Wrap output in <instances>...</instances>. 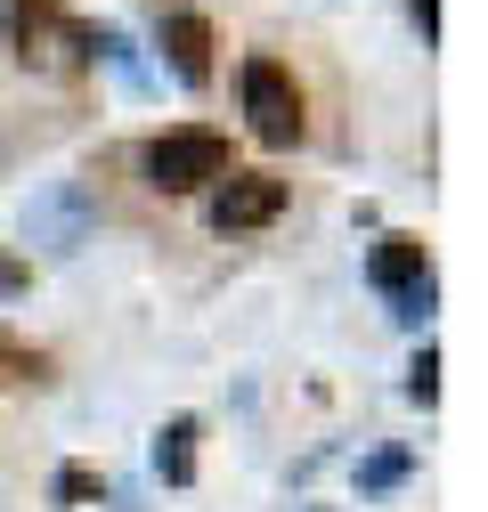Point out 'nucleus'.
Here are the masks:
<instances>
[{
  "label": "nucleus",
  "instance_id": "obj_13",
  "mask_svg": "<svg viewBox=\"0 0 488 512\" xmlns=\"http://www.w3.org/2000/svg\"><path fill=\"white\" fill-rule=\"evenodd\" d=\"M407 9H415V25H423V41L440 33V0H407Z\"/></svg>",
  "mask_w": 488,
  "mask_h": 512
},
{
  "label": "nucleus",
  "instance_id": "obj_4",
  "mask_svg": "<svg viewBox=\"0 0 488 512\" xmlns=\"http://www.w3.org/2000/svg\"><path fill=\"white\" fill-rule=\"evenodd\" d=\"M285 212V179H269V171H228L220 187H212V228L228 236V228H269Z\"/></svg>",
  "mask_w": 488,
  "mask_h": 512
},
{
  "label": "nucleus",
  "instance_id": "obj_12",
  "mask_svg": "<svg viewBox=\"0 0 488 512\" xmlns=\"http://www.w3.org/2000/svg\"><path fill=\"white\" fill-rule=\"evenodd\" d=\"M57 496H66V504H82V496H98V472H82V464H66V472H57Z\"/></svg>",
  "mask_w": 488,
  "mask_h": 512
},
{
  "label": "nucleus",
  "instance_id": "obj_11",
  "mask_svg": "<svg viewBox=\"0 0 488 512\" xmlns=\"http://www.w3.org/2000/svg\"><path fill=\"white\" fill-rule=\"evenodd\" d=\"M432 277H423V285H407V293H391V317H399V326H423V317H432Z\"/></svg>",
  "mask_w": 488,
  "mask_h": 512
},
{
  "label": "nucleus",
  "instance_id": "obj_5",
  "mask_svg": "<svg viewBox=\"0 0 488 512\" xmlns=\"http://www.w3.org/2000/svg\"><path fill=\"white\" fill-rule=\"evenodd\" d=\"M163 57H171V74L188 90L212 82V25H204V9H163Z\"/></svg>",
  "mask_w": 488,
  "mask_h": 512
},
{
  "label": "nucleus",
  "instance_id": "obj_1",
  "mask_svg": "<svg viewBox=\"0 0 488 512\" xmlns=\"http://www.w3.org/2000/svg\"><path fill=\"white\" fill-rule=\"evenodd\" d=\"M0 33H9L17 66H33V74H82L90 66V25L66 17L57 0H9Z\"/></svg>",
  "mask_w": 488,
  "mask_h": 512
},
{
  "label": "nucleus",
  "instance_id": "obj_3",
  "mask_svg": "<svg viewBox=\"0 0 488 512\" xmlns=\"http://www.w3.org/2000/svg\"><path fill=\"white\" fill-rule=\"evenodd\" d=\"M244 114H253L261 147H293L301 139V90L277 57H244Z\"/></svg>",
  "mask_w": 488,
  "mask_h": 512
},
{
  "label": "nucleus",
  "instance_id": "obj_6",
  "mask_svg": "<svg viewBox=\"0 0 488 512\" xmlns=\"http://www.w3.org/2000/svg\"><path fill=\"white\" fill-rule=\"evenodd\" d=\"M25 236L49 244V252H74L90 236V204H82V187H49V196L25 212Z\"/></svg>",
  "mask_w": 488,
  "mask_h": 512
},
{
  "label": "nucleus",
  "instance_id": "obj_9",
  "mask_svg": "<svg viewBox=\"0 0 488 512\" xmlns=\"http://www.w3.org/2000/svg\"><path fill=\"white\" fill-rule=\"evenodd\" d=\"M399 480H407V447H383V456L358 464V488H366V496H383V488H399Z\"/></svg>",
  "mask_w": 488,
  "mask_h": 512
},
{
  "label": "nucleus",
  "instance_id": "obj_10",
  "mask_svg": "<svg viewBox=\"0 0 488 512\" xmlns=\"http://www.w3.org/2000/svg\"><path fill=\"white\" fill-rule=\"evenodd\" d=\"M407 399H415V407H432V399H440V350H432V342H423V358L407 366Z\"/></svg>",
  "mask_w": 488,
  "mask_h": 512
},
{
  "label": "nucleus",
  "instance_id": "obj_2",
  "mask_svg": "<svg viewBox=\"0 0 488 512\" xmlns=\"http://www.w3.org/2000/svg\"><path fill=\"white\" fill-rule=\"evenodd\" d=\"M147 179L163 187V196H188V187H220L228 179V139L220 131H163L155 147H147Z\"/></svg>",
  "mask_w": 488,
  "mask_h": 512
},
{
  "label": "nucleus",
  "instance_id": "obj_7",
  "mask_svg": "<svg viewBox=\"0 0 488 512\" xmlns=\"http://www.w3.org/2000/svg\"><path fill=\"white\" fill-rule=\"evenodd\" d=\"M366 277H375L383 293H407V285H423L432 269H423V244L415 236H383L375 252H366Z\"/></svg>",
  "mask_w": 488,
  "mask_h": 512
},
{
  "label": "nucleus",
  "instance_id": "obj_8",
  "mask_svg": "<svg viewBox=\"0 0 488 512\" xmlns=\"http://www.w3.org/2000/svg\"><path fill=\"white\" fill-rule=\"evenodd\" d=\"M155 472H163L171 488L196 480V415H171V423L155 431Z\"/></svg>",
  "mask_w": 488,
  "mask_h": 512
}]
</instances>
